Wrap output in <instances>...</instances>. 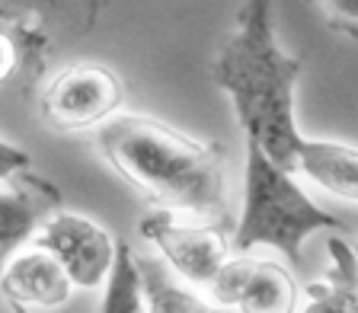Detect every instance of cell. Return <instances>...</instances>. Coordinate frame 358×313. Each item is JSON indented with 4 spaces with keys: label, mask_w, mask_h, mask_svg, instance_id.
I'll return each instance as SVG.
<instances>
[{
    "label": "cell",
    "mask_w": 358,
    "mask_h": 313,
    "mask_svg": "<svg viewBox=\"0 0 358 313\" xmlns=\"http://www.w3.org/2000/svg\"><path fill=\"white\" fill-rule=\"evenodd\" d=\"M211 77L227 93L246 144L298 173L304 134L294 115L301 61L285 52L272 22V0H243L231 32L211 61Z\"/></svg>",
    "instance_id": "cell-1"
},
{
    "label": "cell",
    "mask_w": 358,
    "mask_h": 313,
    "mask_svg": "<svg viewBox=\"0 0 358 313\" xmlns=\"http://www.w3.org/2000/svg\"><path fill=\"white\" fill-rule=\"evenodd\" d=\"M96 144L106 163L160 208L215 224L227 217V170L217 144L131 112L103 122Z\"/></svg>",
    "instance_id": "cell-2"
},
{
    "label": "cell",
    "mask_w": 358,
    "mask_h": 313,
    "mask_svg": "<svg viewBox=\"0 0 358 313\" xmlns=\"http://www.w3.org/2000/svg\"><path fill=\"white\" fill-rule=\"evenodd\" d=\"M343 227V221L323 211L301 189L298 173L285 170L256 144H246V176L243 205L234 227L231 246L237 253H250L256 246L278 249L291 265L301 262V243L317 231Z\"/></svg>",
    "instance_id": "cell-3"
},
{
    "label": "cell",
    "mask_w": 358,
    "mask_h": 313,
    "mask_svg": "<svg viewBox=\"0 0 358 313\" xmlns=\"http://www.w3.org/2000/svg\"><path fill=\"white\" fill-rule=\"evenodd\" d=\"M125 87L119 74L106 64H71L52 77L42 93V119L55 131L99 128L119 115Z\"/></svg>",
    "instance_id": "cell-4"
},
{
    "label": "cell",
    "mask_w": 358,
    "mask_h": 313,
    "mask_svg": "<svg viewBox=\"0 0 358 313\" xmlns=\"http://www.w3.org/2000/svg\"><path fill=\"white\" fill-rule=\"evenodd\" d=\"M141 237L164 256L179 278L208 288L221 265L231 259V240L215 221H182L179 211L154 208L141 217Z\"/></svg>",
    "instance_id": "cell-5"
},
{
    "label": "cell",
    "mask_w": 358,
    "mask_h": 313,
    "mask_svg": "<svg viewBox=\"0 0 358 313\" xmlns=\"http://www.w3.org/2000/svg\"><path fill=\"white\" fill-rule=\"evenodd\" d=\"M208 291L215 304L240 313H288L298 304V282L288 265L246 253L224 262Z\"/></svg>",
    "instance_id": "cell-6"
},
{
    "label": "cell",
    "mask_w": 358,
    "mask_h": 313,
    "mask_svg": "<svg viewBox=\"0 0 358 313\" xmlns=\"http://www.w3.org/2000/svg\"><path fill=\"white\" fill-rule=\"evenodd\" d=\"M32 243L58 256V262L67 268V275L77 288H99L109 275L119 240H112V233L103 224L90 221V217L55 211L45 217Z\"/></svg>",
    "instance_id": "cell-7"
},
{
    "label": "cell",
    "mask_w": 358,
    "mask_h": 313,
    "mask_svg": "<svg viewBox=\"0 0 358 313\" xmlns=\"http://www.w3.org/2000/svg\"><path fill=\"white\" fill-rule=\"evenodd\" d=\"M61 211V192L29 170L0 179V272L36 240L45 217Z\"/></svg>",
    "instance_id": "cell-8"
},
{
    "label": "cell",
    "mask_w": 358,
    "mask_h": 313,
    "mask_svg": "<svg viewBox=\"0 0 358 313\" xmlns=\"http://www.w3.org/2000/svg\"><path fill=\"white\" fill-rule=\"evenodd\" d=\"M71 275L58 256L29 243L0 272V294L16 307H61L71 298Z\"/></svg>",
    "instance_id": "cell-9"
},
{
    "label": "cell",
    "mask_w": 358,
    "mask_h": 313,
    "mask_svg": "<svg viewBox=\"0 0 358 313\" xmlns=\"http://www.w3.org/2000/svg\"><path fill=\"white\" fill-rule=\"evenodd\" d=\"M298 176L345 201H358V147L339 141L304 138L298 154Z\"/></svg>",
    "instance_id": "cell-10"
},
{
    "label": "cell",
    "mask_w": 358,
    "mask_h": 313,
    "mask_svg": "<svg viewBox=\"0 0 358 313\" xmlns=\"http://www.w3.org/2000/svg\"><path fill=\"white\" fill-rule=\"evenodd\" d=\"M134 259H138V272H141L148 310H154V313H201V310H211L208 300L199 298L195 291L186 288L189 282L179 284V272L160 253H134Z\"/></svg>",
    "instance_id": "cell-11"
},
{
    "label": "cell",
    "mask_w": 358,
    "mask_h": 313,
    "mask_svg": "<svg viewBox=\"0 0 358 313\" xmlns=\"http://www.w3.org/2000/svg\"><path fill=\"white\" fill-rule=\"evenodd\" d=\"M333 272L307 284V310H349L358 313V253L345 240H327Z\"/></svg>",
    "instance_id": "cell-12"
},
{
    "label": "cell",
    "mask_w": 358,
    "mask_h": 313,
    "mask_svg": "<svg viewBox=\"0 0 358 313\" xmlns=\"http://www.w3.org/2000/svg\"><path fill=\"white\" fill-rule=\"evenodd\" d=\"M109 288L103 298V310L106 313H134V310H148L144 300V284H141V272H138V259L134 249L128 243H115V259L106 275Z\"/></svg>",
    "instance_id": "cell-13"
},
{
    "label": "cell",
    "mask_w": 358,
    "mask_h": 313,
    "mask_svg": "<svg viewBox=\"0 0 358 313\" xmlns=\"http://www.w3.org/2000/svg\"><path fill=\"white\" fill-rule=\"evenodd\" d=\"M323 13H327L329 26L358 36V0H320Z\"/></svg>",
    "instance_id": "cell-14"
},
{
    "label": "cell",
    "mask_w": 358,
    "mask_h": 313,
    "mask_svg": "<svg viewBox=\"0 0 358 313\" xmlns=\"http://www.w3.org/2000/svg\"><path fill=\"white\" fill-rule=\"evenodd\" d=\"M29 166H32V160H29L26 150L0 138V179H10L20 170H29Z\"/></svg>",
    "instance_id": "cell-15"
},
{
    "label": "cell",
    "mask_w": 358,
    "mask_h": 313,
    "mask_svg": "<svg viewBox=\"0 0 358 313\" xmlns=\"http://www.w3.org/2000/svg\"><path fill=\"white\" fill-rule=\"evenodd\" d=\"M355 253H358V246H355Z\"/></svg>",
    "instance_id": "cell-16"
}]
</instances>
